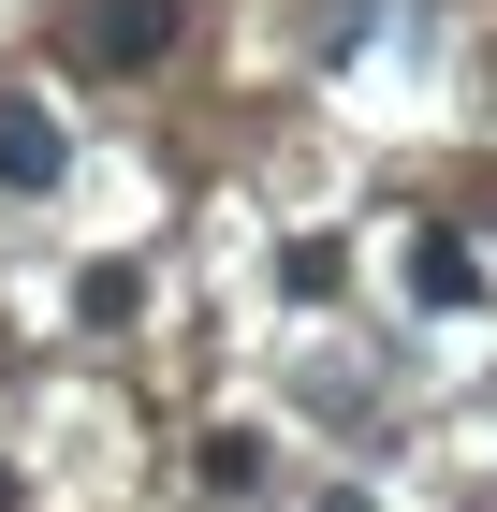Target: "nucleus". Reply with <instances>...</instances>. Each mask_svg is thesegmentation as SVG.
I'll use <instances>...</instances> for the list:
<instances>
[{
	"instance_id": "nucleus-1",
	"label": "nucleus",
	"mask_w": 497,
	"mask_h": 512,
	"mask_svg": "<svg viewBox=\"0 0 497 512\" xmlns=\"http://www.w3.org/2000/svg\"><path fill=\"white\" fill-rule=\"evenodd\" d=\"M176 30H191V0H74L88 74H147V59H176Z\"/></svg>"
},
{
	"instance_id": "nucleus-2",
	"label": "nucleus",
	"mask_w": 497,
	"mask_h": 512,
	"mask_svg": "<svg viewBox=\"0 0 497 512\" xmlns=\"http://www.w3.org/2000/svg\"><path fill=\"white\" fill-rule=\"evenodd\" d=\"M59 161H74L59 118H44L30 88H0V191H59Z\"/></svg>"
},
{
	"instance_id": "nucleus-3",
	"label": "nucleus",
	"mask_w": 497,
	"mask_h": 512,
	"mask_svg": "<svg viewBox=\"0 0 497 512\" xmlns=\"http://www.w3.org/2000/svg\"><path fill=\"white\" fill-rule=\"evenodd\" d=\"M410 293H424V308H483V249L424 220V235H410Z\"/></svg>"
},
{
	"instance_id": "nucleus-4",
	"label": "nucleus",
	"mask_w": 497,
	"mask_h": 512,
	"mask_svg": "<svg viewBox=\"0 0 497 512\" xmlns=\"http://www.w3.org/2000/svg\"><path fill=\"white\" fill-rule=\"evenodd\" d=\"M337 278H351V249H337V235H293V249H278V293H293V308H322Z\"/></svg>"
},
{
	"instance_id": "nucleus-5",
	"label": "nucleus",
	"mask_w": 497,
	"mask_h": 512,
	"mask_svg": "<svg viewBox=\"0 0 497 512\" xmlns=\"http://www.w3.org/2000/svg\"><path fill=\"white\" fill-rule=\"evenodd\" d=\"M205 483H220V498H249V483H264V439H234V425H220V439H205Z\"/></svg>"
},
{
	"instance_id": "nucleus-6",
	"label": "nucleus",
	"mask_w": 497,
	"mask_h": 512,
	"mask_svg": "<svg viewBox=\"0 0 497 512\" xmlns=\"http://www.w3.org/2000/svg\"><path fill=\"white\" fill-rule=\"evenodd\" d=\"M132 293H147L132 264H88V278H74V308H88V322H132Z\"/></svg>"
},
{
	"instance_id": "nucleus-7",
	"label": "nucleus",
	"mask_w": 497,
	"mask_h": 512,
	"mask_svg": "<svg viewBox=\"0 0 497 512\" xmlns=\"http://www.w3.org/2000/svg\"><path fill=\"white\" fill-rule=\"evenodd\" d=\"M322 512H366V498H351V483H337V498H322Z\"/></svg>"
}]
</instances>
